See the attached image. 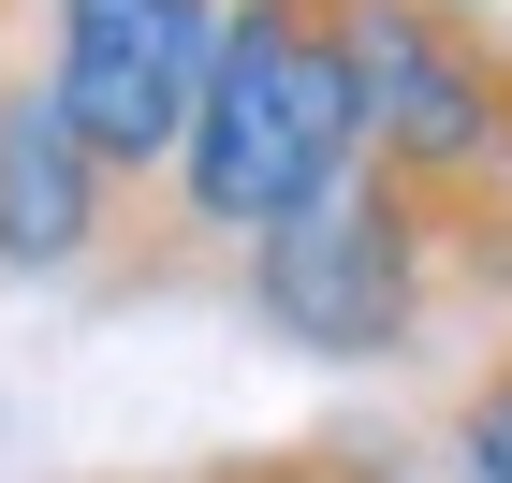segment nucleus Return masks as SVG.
<instances>
[{
	"mask_svg": "<svg viewBox=\"0 0 512 483\" xmlns=\"http://www.w3.org/2000/svg\"><path fill=\"white\" fill-rule=\"evenodd\" d=\"M352 161H366V118H352L337 0H220L205 88H191V118H176V161H161L176 235L191 249H249L278 220H308Z\"/></svg>",
	"mask_w": 512,
	"mask_h": 483,
	"instance_id": "obj_1",
	"label": "nucleus"
},
{
	"mask_svg": "<svg viewBox=\"0 0 512 483\" xmlns=\"http://www.w3.org/2000/svg\"><path fill=\"white\" fill-rule=\"evenodd\" d=\"M352 44V118H366V176L439 220L512 205V30L483 0H337Z\"/></svg>",
	"mask_w": 512,
	"mask_h": 483,
	"instance_id": "obj_2",
	"label": "nucleus"
},
{
	"mask_svg": "<svg viewBox=\"0 0 512 483\" xmlns=\"http://www.w3.org/2000/svg\"><path fill=\"white\" fill-rule=\"evenodd\" d=\"M249 322L264 337H293V352L322 366H381L410 352L454 293H439V235H425V205L395 191V176H337V191L308 205V220H278V235H249Z\"/></svg>",
	"mask_w": 512,
	"mask_h": 483,
	"instance_id": "obj_3",
	"label": "nucleus"
},
{
	"mask_svg": "<svg viewBox=\"0 0 512 483\" xmlns=\"http://www.w3.org/2000/svg\"><path fill=\"white\" fill-rule=\"evenodd\" d=\"M205 44H220V0H44V103L118 191H147L205 88Z\"/></svg>",
	"mask_w": 512,
	"mask_h": 483,
	"instance_id": "obj_4",
	"label": "nucleus"
},
{
	"mask_svg": "<svg viewBox=\"0 0 512 483\" xmlns=\"http://www.w3.org/2000/svg\"><path fill=\"white\" fill-rule=\"evenodd\" d=\"M118 176L74 147L30 59H0V279H74L88 249H118Z\"/></svg>",
	"mask_w": 512,
	"mask_h": 483,
	"instance_id": "obj_5",
	"label": "nucleus"
},
{
	"mask_svg": "<svg viewBox=\"0 0 512 483\" xmlns=\"http://www.w3.org/2000/svg\"><path fill=\"white\" fill-rule=\"evenodd\" d=\"M439 440H454V483H512V337L469 366V381H454Z\"/></svg>",
	"mask_w": 512,
	"mask_h": 483,
	"instance_id": "obj_6",
	"label": "nucleus"
},
{
	"mask_svg": "<svg viewBox=\"0 0 512 483\" xmlns=\"http://www.w3.org/2000/svg\"><path fill=\"white\" fill-rule=\"evenodd\" d=\"M191 483H381V469L337 440H293V454H235V469H191Z\"/></svg>",
	"mask_w": 512,
	"mask_h": 483,
	"instance_id": "obj_7",
	"label": "nucleus"
},
{
	"mask_svg": "<svg viewBox=\"0 0 512 483\" xmlns=\"http://www.w3.org/2000/svg\"><path fill=\"white\" fill-rule=\"evenodd\" d=\"M0 59H15V0H0Z\"/></svg>",
	"mask_w": 512,
	"mask_h": 483,
	"instance_id": "obj_8",
	"label": "nucleus"
},
{
	"mask_svg": "<svg viewBox=\"0 0 512 483\" xmlns=\"http://www.w3.org/2000/svg\"><path fill=\"white\" fill-rule=\"evenodd\" d=\"M381 483H395V469H381Z\"/></svg>",
	"mask_w": 512,
	"mask_h": 483,
	"instance_id": "obj_9",
	"label": "nucleus"
}]
</instances>
